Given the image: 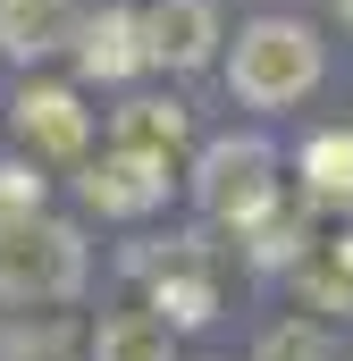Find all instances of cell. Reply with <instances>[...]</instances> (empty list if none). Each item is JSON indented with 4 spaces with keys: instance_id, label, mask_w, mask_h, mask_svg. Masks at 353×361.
Here are the masks:
<instances>
[{
    "instance_id": "10",
    "label": "cell",
    "mask_w": 353,
    "mask_h": 361,
    "mask_svg": "<svg viewBox=\"0 0 353 361\" xmlns=\"http://www.w3.org/2000/svg\"><path fill=\"white\" fill-rule=\"evenodd\" d=\"M76 34H85V76H135V68L152 59V51H143V17H126V8H101Z\"/></svg>"
},
{
    "instance_id": "8",
    "label": "cell",
    "mask_w": 353,
    "mask_h": 361,
    "mask_svg": "<svg viewBox=\"0 0 353 361\" xmlns=\"http://www.w3.org/2000/svg\"><path fill=\"white\" fill-rule=\"evenodd\" d=\"M135 269L152 277V294H160V311H169V328H202L210 311H219V286H210V269L193 261V252H152V261H135Z\"/></svg>"
},
{
    "instance_id": "5",
    "label": "cell",
    "mask_w": 353,
    "mask_h": 361,
    "mask_svg": "<svg viewBox=\"0 0 353 361\" xmlns=\"http://www.w3.org/2000/svg\"><path fill=\"white\" fill-rule=\"evenodd\" d=\"M210 42H219L210 0H160V8L143 17V51H152L160 68H202V59H210Z\"/></svg>"
},
{
    "instance_id": "13",
    "label": "cell",
    "mask_w": 353,
    "mask_h": 361,
    "mask_svg": "<svg viewBox=\"0 0 353 361\" xmlns=\"http://www.w3.org/2000/svg\"><path fill=\"white\" fill-rule=\"evenodd\" d=\"M118 143H135V152H169V143H185V109H176V101H135V109L118 118Z\"/></svg>"
},
{
    "instance_id": "12",
    "label": "cell",
    "mask_w": 353,
    "mask_h": 361,
    "mask_svg": "<svg viewBox=\"0 0 353 361\" xmlns=\"http://www.w3.org/2000/svg\"><path fill=\"white\" fill-rule=\"evenodd\" d=\"M303 294H311L320 311H353V235L320 244V252L303 261Z\"/></svg>"
},
{
    "instance_id": "15",
    "label": "cell",
    "mask_w": 353,
    "mask_h": 361,
    "mask_svg": "<svg viewBox=\"0 0 353 361\" xmlns=\"http://www.w3.org/2000/svg\"><path fill=\"white\" fill-rule=\"evenodd\" d=\"M25 210H42V177L34 169H0V227L25 219Z\"/></svg>"
},
{
    "instance_id": "3",
    "label": "cell",
    "mask_w": 353,
    "mask_h": 361,
    "mask_svg": "<svg viewBox=\"0 0 353 361\" xmlns=\"http://www.w3.org/2000/svg\"><path fill=\"white\" fill-rule=\"evenodd\" d=\"M193 202L219 219V227H253L277 210V152L261 135H219L193 169Z\"/></svg>"
},
{
    "instance_id": "6",
    "label": "cell",
    "mask_w": 353,
    "mask_h": 361,
    "mask_svg": "<svg viewBox=\"0 0 353 361\" xmlns=\"http://www.w3.org/2000/svg\"><path fill=\"white\" fill-rule=\"evenodd\" d=\"M76 0H0V51L8 59H51L76 42Z\"/></svg>"
},
{
    "instance_id": "11",
    "label": "cell",
    "mask_w": 353,
    "mask_h": 361,
    "mask_svg": "<svg viewBox=\"0 0 353 361\" xmlns=\"http://www.w3.org/2000/svg\"><path fill=\"white\" fill-rule=\"evenodd\" d=\"M303 193L328 210H353V135H320L303 152Z\"/></svg>"
},
{
    "instance_id": "9",
    "label": "cell",
    "mask_w": 353,
    "mask_h": 361,
    "mask_svg": "<svg viewBox=\"0 0 353 361\" xmlns=\"http://www.w3.org/2000/svg\"><path fill=\"white\" fill-rule=\"evenodd\" d=\"M92 361H176V328L160 311H109L92 328Z\"/></svg>"
},
{
    "instance_id": "14",
    "label": "cell",
    "mask_w": 353,
    "mask_h": 361,
    "mask_svg": "<svg viewBox=\"0 0 353 361\" xmlns=\"http://www.w3.org/2000/svg\"><path fill=\"white\" fill-rule=\"evenodd\" d=\"M261 361H337V353H328V336H320V328H303V319H286V328H269Z\"/></svg>"
},
{
    "instance_id": "4",
    "label": "cell",
    "mask_w": 353,
    "mask_h": 361,
    "mask_svg": "<svg viewBox=\"0 0 353 361\" xmlns=\"http://www.w3.org/2000/svg\"><path fill=\"white\" fill-rule=\"evenodd\" d=\"M85 202L109 210V219H143V210H160V202H169V152H135V143L101 152V160L85 169Z\"/></svg>"
},
{
    "instance_id": "16",
    "label": "cell",
    "mask_w": 353,
    "mask_h": 361,
    "mask_svg": "<svg viewBox=\"0 0 353 361\" xmlns=\"http://www.w3.org/2000/svg\"><path fill=\"white\" fill-rule=\"evenodd\" d=\"M337 17H345V25H353V0H337Z\"/></svg>"
},
{
    "instance_id": "1",
    "label": "cell",
    "mask_w": 353,
    "mask_h": 361,
    "mask_svg": "<svg viewBox=\"0 0 353 361\" xmlns=\"http://www.w3.org/2000/svg\"><path fill=\"white\" fill-rule=\"evenodd\" d=\"M227 76H236V92L253 109H286V101H303V92L320 85V34L294 25V17H253L236 34Z\"/></svg>"
},
{
    "instance_id": "2",
    "label": "cell",
    "mask_w": 353,
    "mask_h": 361,
    "mask_svg": "<svg viewBox=\"0 0 353 361\" xmlns=\"http://www.w3.org/2000/svg\"><path fill=\"white\" fill-rule=\"evenodd\" d=\"M85 286V244H76V227H59V219H42V210H25V219H8L0 227V302H68Z\"/></svg>"
},
{
    "instance_id": "7",
    "label": "cell",
    "mask_w": 353,
    "mask_h": 361,
    "mask_svg": "<svg viewBox=\"0 0 353 361\" xmlns=\"http://www.w3.org/2000/svg\"><path fill=\"white\" fill-rule=\"evenodd\" d=\"M17 135L42 160H68V152H85V101L59 92V85H25L17 92Z\"/></svg>"
}]
</instances>
